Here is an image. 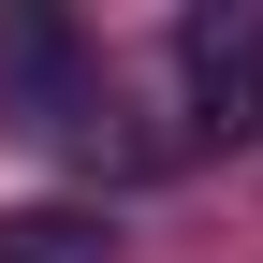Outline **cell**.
I'll use <instances>...</instances> for the list:
<instances>
[{"label": "cell", "instance_id": "3957f363", "mask_svg": "<svg viewBox=\"0 0 263 263\" xmlns=\"http://www.w3.org/2000/svg\"><path fill=\"white\" fill-rule=\"evenodd\" d=\"M0 263H117L103 205H0Z\"/></svg>", "mask_w": 263, "mask_h": 263}, {"label": "cell", "instance_id": "7a4b0ae2", "mask_svg": "<svg viewBox=\"0 0 263 263\" xmlns=\"http://www.w3.org/2000/svg\"><path fill=\"white\" fill-rule=\"evenodd\" d=\"M0 103H15L29 132H73V117H88V103H73V29H59L44 0L0 15Z\"/></svg>", "mask_w": 263, "mask_h": 263}, {"label": "cell", "instance_id": "6da1fadb", "mask_svg": "<svg viewBox=\"0 0 263 263\" xmlns=\"http://www.w3.org/2000/svg\"><path fill=\"white\" fill-rule=\"evenodd\" d=\"M176 88H190V146H249L263 132V15L249 0L176 15Z\"/></svg>", "mask_w": 263, "mask_h": 263}]
</instances>
